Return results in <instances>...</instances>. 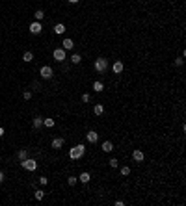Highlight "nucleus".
Instances as JSON below:
<instances>
[{"mask_svg":"<svg viewBox=\"0 0 186 206\" xmlns=\"http://www.w3.org/2000/svg\"><path fill=\"white\" fill-rule=\"evenodd\" d=\"M108 165L115 169V167H117V165H119V162H117V160H115V158H112V160H110V162H108Z\"/></svg>","mask_w":186,"mask_h":206,"instance_id":"26","label":"nucleus"},{"mask_svg":"<svg viewBox=\"0 0 186 206\" xmlns=\"http://www.w3.org/2000/svg\"><path fill=\"white\" fill-rule=\"evenodd\" d=\"M93 69L97 73H104L106 69H108V59L104 58H99V59H95V63H93Z\"/></svg>","mask_w":186,"mask_h":206,"instance_id":"2","label":"nucleus"},{"mask_svg":"<svg viewBox=\"0 0 186 206\" xmlns=\"http://www.w3.org/2000/svg\"><path fill=\"white\" fill-rule=\"evenodd\" d=\"M102 89H104V84H102V82H93V91H97V93H101Z\"/></svg>","mask_w":186,"mask_h":206,"instance_id":"17","label":"nucleus"},{"mask_svg":"<svg viewBox=\"0 0 186 206\" xmlns=\"http://www.w3.org/2000/svg\"><path fill=\"white\" fill-rule=\"evenodd\" d=\"M17 158H19L20 162H23V160H26V158H28V150H26V149H20L19 152H17Z\"/></svg>","mask_w":186,"mask_h":206,"instance_id":"16","label":"nucleus"},{"mask_svg":"<svg viewBox=\"0 0 186 206\" xmlns=\"http://www.w3.org/2000/svg\"><path fill=\"white\" fill-rule=\"evenodd\" d=\"M89 100H91V95H89V93H84V95H82V102H89Z\"/></svg>","mask_w":186,"mask_h":206,"instance_id":"27","label":"nucleus"},{"mask_svg":"<svg viewBox=\"0 0 186 206\" xmlns=\"http://www.w3.org/2000/svg\"><path fill=\"white\" fill-rule=\"evenodd\" d=\"M123 69H125V65H123V61H114V65H112V71H114V74H121L123 73Z\"/></svg>","mask_w":186,"mask_h":206,"instance_id":"7","label":"nucleus"},{"mask_svg":"<svg viewBox=\"0 0 186 206\" xmlns=\"http://www.w3.org/2000/svg\"><path fill=\"white\" fill-rule=\"evenodd\" d=\"M20 165H23V169H26V171H36L37 169V162L32 160V158H26V160L20 162Z\"/></svg>","mask_w":186,"mask_h":206,"instance_id":"4","label":"nucleus"},{"mask_svg":"<svg viewBox=\"0 0 186 206\" xmlns=\"http://www.w3.org/2000/svg\"><path fill=\"white\" fill-rule=\"evenodd\" d=\"M47 182H49V178H45V176H41V178H39V184H41V186H45Z\"/></svg>","mask_w":186,"mask_h":206,"instance_id":"30","label":"nucleus"},{"mask_svg":"<svg viewBox=\"0 0 186 206\" xmlns=\"http://www.w3.org/2000/svg\"><path fill=\"white\" fill-rule=\"evenodd\" d=\"M54 33H56V36H63V33H65V24H56V26H54Z\"/></svg>","mask_w":186,"mask_h":206,"instance_id":"12","label":"nucleus"},{"mask_svg":"<svg viewBox=\"0 0 186 206\" xmlns=\"http://www.w3.org/2000/svg\"><path fill=\"white\" fill-rule=\"evenodd\" d=\"M132 158H134V162H143V160H145V154H143L142 150H134Z\"/></svg>","mask_w":186,"mask_h":206,"instance_id":"11","label":"nucleus"},{"mask_svg":"<svg viewBox=\"0 0 186 206\" xmlns=\"http://www.w3.org/2000/svg\"><path fill=\"white\" fill-rule=\"evenodd\" d=\"M80 61H82V56H80V54H73V56H71V63H73V65H78Z\"/></svg>","mask_w":186,"mask_h":206,"instance_id":"19","label":"nucleus"},{"mask_svg":"<svg viewBox=\"0 0 186 206\" xmlns=\"http://www.w3.org/2000/svg\"><path fill=\"white\" fill-rule=\"evenodd\" d=\"M32 125H34V128H41V125H43V119H41V117H34Z\"/></svg>","mask_w":186,"mask_h":206,"instance_id":"21","label":"nucleus"},{"mask_svg":"<svg viewBox=\"0 0 186 206\" xmlns=\"http://www.w3.org/2000/svg\"><path fill=\"white\" fill-rule=\"evenodd\" d=\"M41 32H43V24H41L39 20H34V22L30 24V33L32 36H39Z\"/></svg>","mask_w":186,"mask_h":206,"instance_id":"5","label":"nucleus"},{"mask_svg":"<svg viewBox=\"0 0 186 206\" xmlns=\"http://www.w3.org/2000/svg\"><path fill=\"white\" fill-rule=\"evenodd\" d=\"M78 180L80 182H84V184H88L89 180H91V175L88 173V171H84V173H80V176H78Z\"/></svg>","mask_w":186,"mask_h":206,"instance_id":"13","label":"nucleus"},{"mask_svg":"<svg viewBox=\"0 0 186 206\" xmlns=\"http://www.w3.org/2000/svg\"><path fill=\"white\" fill-rule=\"evenodd\" d=\"M69 2H71V4H77V2H78V0H69Z\"/></svg>","mask_w":186,"mask_h":206,"instance_id":"33","label":"nucleus"},{"mask_svg":"<svg viewBox=\"0 0 186 206\" xmlns=\"http://www.w3.org/2000/svg\"><path fill=\"white\" fill-rule=\"evenodd\" d=\"M52 58L56 59V61H65V50L63 49H54Z\"/></svg>","mask_w":186,"mask_h":206,"instance_id":"6","label":"nucleus"},{"mask_svg":"<svg viewBox=\"0 0 186 206\" xmlns=\"http://www.w3.org/2000/svg\"><path fill=\"white\" fill-rule=\"evenodd\" d=\"M77 182H78V176H73V175H71V176L67 178V184H69V186H74Z\"/></svg>","mask_w":186,"mask_h":206,"instance_id":"24","label":"nucleus"},{"mask_svg":"<svg viewBox=\"0 0 186 206\" xmlns=\"http://www.w3.org/2000/svg\"><path fill=\"white\" fill-rule=\"evenodd\" d=\"M34 197H36L37 201H43V197H45V191H43V189H37L36 193H34Z\"/></svg>","mask_w":186,"mask_h":206,"instance_id":"23","label":"nucleus"},{"mask_svg":"<svg viewBox=\"0 0 186 206\" xmlns=\"http://www.w3.org/2000/svg\"><path fill=\"white\" fill-rule=\"evenodd\" d=\"M73 46H74V43H73V39H69V37L63 39V43H61V49H63L65 52L67 50H73Z\"/></svg>","mask_w":186,"mask_h":206,"instance_id":"9","label":"nucleus"},{"mask_svg":"<svg viewBox=\"0 0 186 206\" xmlns=\"http://www.w3.org/2000/svg\"><path fill=\"white\" fill-rule=\"evenodd\" d=\"M101 149L104 150V152H112V150H114V143H112V141H104Z\"/></svg>","mask_w":186,"mask_h":206,"instance_id":"14","label":"nucleus"},{"mask_svg":"<svg viewBox=\"0 0 186 206\" xmlns=\"http://www.w3.org/2000/svg\"><path fill=\"white\" fill-rule=\"evenodd\" d=\"M2 136H4V128H2V126H0V137H2Z\"/></svg>","mask_w":186,"mask_h":206,"instance_id":"32","label":"nucleus"},{"mask_svg":"<svg viewBox=\"0 0 186 206\" xmlns=\"http://www.w3.org/2000/svg\"><path fill=\"white\" fill-rule=\"evenodd\" d=\"M93 113L101 117V115L104 113V106H102V104H95V108H93Z\"/></svg>","mask_w":186,"mask_h":206,"instance_id":"15","label":"nucleus"},{"mask_svg":"<svg viewBox=\"0 0 186 206\" xmlns=\"http://www.w3.org/2000/svg\"><path fill=\"white\" fill-rule=\"evenodd\" d=\"M2 182H4V173L0 171V184H2Z\"/></svg>","mask_w":186,"mask_h":206,"instance_id":"31","label":"nucleus"},{"mask_svg":"<svg viewBox=\"0 0 186 206\" xmlns=\"http://www.w3.org/2000/svg\"><path fill=\"white\" fill-rule=\"evenodd\" d=\"M23 99H24V100H30V99H32V91H24V93H23Z\"/></svg>","mask_w":186,"mask_h":206,"instance_id":"29","label":"nucleus"},{"mask_svg":"<svg viewBox=\"0 0 186 206\" xmlns=\"http://www.w3.org/2000/svg\"><path fill=\"white\" fill-rule=\"evenodd\" d=\"M39 74H41V78H43V80H50L54 76V71H52L50 65H43L39 69Z\"/></svg>","mask_w":186,"mask_h":206,"instance_id":"3","label":"nucleus"},{"mask_svg":"<svg viewBox=\"0 0 186 206\" xmlns=\"http://www.w3.org/2000/svg\"><path fill=\"white\" fill-rule=\"evenodd\" d=\"M86 139H88L89 143H97V141H99V134L95 132V130H89V132L86 134Z\"/></svg>","mask_w":186,"mask_h":206,"instance_id":"8","label":"nucleus"},{"mask_svg":"<svg viewBox=\"0 0 186 206\" xmlns=\"http://www.w3.org/2000/svg\"><path fill=\"white\" fill-rule=\"evenodd\" d=\"M121 175H123V176H128V175H130V167H128V165L121 167Z\"/></svg>","mask_w":186,"mask_h":206,"instance_id":"25","label":"nucleus"},{"mask_svg":"<svg viewBox=\"0 0 186 206\" xmlns=\"http://www.w3.org/2000/svg\"><path fill=\"white\" fill-rule=\"evenodd\" d=\"M182 63H184V58H182V56H181V58H177V59H175V67H181Z\"/></svg>","mask_w":186,"mask_h":206,"instance_id":"28","label":"nucleus"},{"mask_svg":"<svg viewBox=\"0 0 186 206\" xmlns=\"http://www.w3.org/2000/svg\"><path fill=\"white\" fill-rule=\"evenodd\" d=\"M43 125H45L47 128H52L54 125H56V121H54V119H50V117H47V119H43Z\"/></svg>","mask_w":186,"mask_h":206,"instance_id":"20","label":"nucleus"},{"mask_svg":"<svg viewBox=\"0 0 186 206\" xmlns=\"http://www.w3.org/2000/svg\"><path fill=\"white\" fill-rule=\"evenodd\" d=\"M23 59H24V61H26V63H30V61H32V59H34V54H32V52H30V50H26V52H24V54H23Z\"/></svg>","mask_w":186,"mask_h":206,"instance_id":"18","label":"nucleus"},{"mask_svg":"<svg viewBox=\"0 0 186 206\" xmlns=\"http://www.w3.org/2000/svg\"><path fill=\"white\" fill-rule=\"evenodd\" d=\"M34 17H36V20H39V22H41V20H43V17H45V13H43V9H37L36 13H34Z\"/></svg>","mask_w":186,"mask_h":206,"instance_id":"22","label":"nucleus"},{"mask_svg":"<svg viewBox=\"0 0 186 206\" xmlns=\"http://www.w3.org/2000/svg\"><path fill=\"white\" fill-rule=\"evenodd\" d=\"M84 152H86V147L80 143V145L73 147L71 150H69V158H71V160H80V158L84 156Z\"/></svg>","mask_w":186,"mask_h":206,"instance_id":"1","label":"nucleus"},{"mask_svg":"<svg viewBox=\"0 0 186 206\" xmlns=\"http://www.w3.org/2000/svg\"><path fill=\"white\" fill-rule=\"evenodd\" d=\"M63 143H65L63 137H54V139H52V149H61V147H63Z\"/></svg>","mask_w":186,"mask_h":206,"instance_id":"10","label":"nucleus"}]
</instances>
